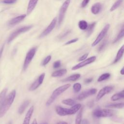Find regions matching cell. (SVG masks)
<instances>
[{
  "instance_id": "cell-1",
  "label": "cell",
  "mask_w": 124,
  "mask_h": 124,
  "mask_svg": "<svg viewBox=\"0 0 124 124\" xmlns=\"http://www.w3.org/2000/svg\"><path fill=\"white\" fill-rule=\"evenodd\" d=\"M16 95V91L14 90L6 97H5L0 108V118L3 117L9 109L14 101Z\"/></svg>"
},
{
  "instance_id": "cell-2",
  "label": "cell",
  "mask_w": 124,
  "mask_h": 124,
  "mask_svg": "<svg viewBox=\"0 0 124 124\" xmlns=\"http://www.w3.org/2000/svg\"><path fill=\"white\" fill-rule=\"evenodd\" d=\"M81 108L80 104H76L73 105L70 108H62L61 106H57L55 108L56 113L60 116H66L68 115H73L77 113Z\"/></svg>"
},
{
  "instance_id": "cell-3",
  "label": "cell",
  "mask_w": 124,
  "mask_h": 124,
  "mask_svg": "<svg viewBox=\"0 0 124 124\" xmlns=\"http://www.w3.org/2000/svg\"><path fill=\"white\" fill-rule=\"evenodd\" d=\"M70 86L71 85L70 84H66L60 87H59L58 88L56 89L53 91L51 95L47 101L46 103V106H50L52 103H53V102L60 94H61L62 93H63L65 91H66L67 89H68L70 87Z\"/></svg>"
},
{
  "instance_id": "cell-4",
  "label": "cell",
  "mask_w": 124,
  "mask_h": 124,
  "mask_svg": "<svg viewBox=\"0 0 124 124\" xmlns=\"http://www.w3.org/2000/svg\"><path fill=\"white\" fill-rule=\"evenodd\" d=\"M114 111L109 109L97 108L93 110V115L97 118L109 117L114 114Z\"/></svg>"
},
{
  "instance_id": "cell-5",
  "label": "cell",
  "mask_w": 124,
  "mask_h": 124,
  "mask_svg": "<svg viewBox=\"0 0 124 124\" xmlns=\"http://www.w3.org/2000/svg\"><path fill=\"white\" fill-rule=\"evenodd\" d=\"M32 27V25H29V26H23L17 29L14 31H13L9 36L8 39V43H9L11 42L15 38L18 36L19 34L28 31Z\"/></svg>"
},
{
  "instance_id": "cell-6",
  "label": "cell",
  "mask_w": 124,
  "mask_h": 124,
  "mask_svg": "<svg viewBox=\"0 0 124 124\" xmlns=\"http://www.w3.org/2000/svg\"><path fill=\"white\" fill-rule=\"evenodd\" d=\"M70 0H66L64 2V3L62 4V5L60 8L59 16H58V27H59L61 25V24L62 23L66 11L68 9V7L70 4Z\"/></svg>"
},
{
  "instance_id": "cell-7",
  "label": "cell",
  "mask_w": 124,
  "mask_h": 124,
  "mask_svg": "<svg viewBox=\"0 0 124 124\" xmlns=\"http://www.w3.org/2000/svg\"><path fill=\"white\" fill-rule=\"evenodd\" d=\"M37 50V47H33L31 48L27 53L24 64H23V70L24 71H25L27 68H28L29 65L30 64V62H31V60L33 58L36 51Z\"/></svg>"
},
{
  "instance_id": "cell-8",
  "label": "cell",
  "mask_w": 124,
  "mask_h": 124,
  "mask_svg": "<svg viewBox=\"0 0 124 124\" xmlns=\"http://www.w3.org/2000/svg\"><path fill=\"white\" fill-rule=\"evenodd\" d=\"M109 27H110V25L108 24H107L105 26V27L103 29V30L100 31V32L99 33V34H98V35L97 36L96 38L95 39V40L92 43V46H95L99 43H100L101 42V41L104 38V37H105V36L107 34L108 30H109Z\"/></svg>"
},
{
  "instance_id": "cell-9",
  "label": "cell",
  "mask_w": 124,
  "mask_h": 124,
  "mask_svg": "<svg viewBox=\"0 0 124 124\" xmlns=\"http://www.w3.org/2000/svg\"><path fill=\"white\" fill-rule=\"evenodd\" d=\"M96 56H92L88 59H85V60L82 61L81 62H79V63L77 64V65H75L74 66H73L72 68V70H77L78 69H79L80 68H82L88 64H89L93 62H94L95 60H96Z\"/></svg>"
},
{
  "instance_id": "cell-10",
  "label": "cell",
  "mask_w": 124,
  "mask_h": 124,
  "mask_svg": "<svg viewBox=\"0 0 124 124\" xmlns=\"http://www.w3.org/2000/svg\"><path fill=\"white\" fill-rule=\"evenodd\" d=\"M57 22V18L55 17L51 22L50 24L46 27V28L42 32L40 35L39 38H43L48 35L55 28Z\"/></svg>"
},
{
  "instance_id": "cell-11",
  "label": "cell",
  "mask_w": 124,
  "mask_h": 124,
  "mask_svg": "<svg viewBox=\"0 0 124 124\" xmlns=\"http://www.w3.org/2000/svg\"><path fill=\"white\" fill-rule=\"evenodd\" d=\"M96 92H97V90L95 88H92L90 89H88L80 93L77 97V99L78 100H82L86 98L89 96L95 94Z\"/></svg>"
},
{
  "instance_id": "cell-12",
  "label": "cell",
  "mask_w": 124,
  "mask_h": 124,
  "mask_svg": "<svg viewBox=\"0 0 124 124\" xmlns=\"http://www.w3.org/2000/svg\"><path fill=\"white\" fill-rule=\"evenodd\" d=\"M113 89V87L111 86H107L102 88L98 93L96 96V101L100 100L104 95L109 93Z\"/></svg>"
},
{
  "instance_id": "cell-13",
  "label": "cell",
  "mask_w": 124,
  "mask_h": 124,
  "mask_svg": "<svg viewBox=\"0 0 124 124\" xmlns=\"http://www.w3.org/2000/svg\"><path fill=\"white\" fill-rule=\"evenodd\" d=\"M45 76V73H42L37 79H36L34 82L31 85L29 88V90L30 91H32L36 90L43 82L44 78Z\"/></svg>"
},
{
  "instance_id": "cell-14",
  "label": "cell",
  "mask_w": 124,
  "mask_h": 124,
  "mask_svg": "<svg viewBox=\"0 0 124 124\" xmlns=\"http://www.w3.org/2000/svg\"><path fill=\"white\" fill-rule=\"evenodd\" d=\"M26 16V15L25 14L20 15L16 17H15L12 19H11L8 23V25L10 27H13L23 20Z\"/></svg>"
},
{
  "instance_id": "cell-15",
  "label": "cell",
  "mask_w": 124,
  "mask_h": 124,
  "mask_svg": "<svg viewBox=\"0 0 124 124\" xmlns=\"http://www.w3.org/2000/svg\"><path fill=\"white\" fill-rule=\"evenodd\" d=\"M33 110H34V107H33V106H31L29 108V109L28 110V111L25 116L23 124H30L31 118V117Z\"/></svg>"
},
{
  "instance_id": "cell-16",
  "label": "cell",
  "mask_w": 124,
  "mask_h": 124,
  "mask_svg": "<svg viewBox=\"0 0 124 124\" xmlns=\"http://www.w3.org/2000/svg\"><path fill=\"white\" fill-rule=\"evenodd\" d=\"M38 0H30L27 10V13L28 15H29L33 10L38 2Z\"/></svg>"
},
{
  "instance_id": "cell-17",
  "label": "cell",
  "mask_w": 124,
  "mask_h": 124,
  "mask_svg": "<svg viewBox=\"0 0 124 124\" xmlns=\"http://www.w3.org/2000/svg\"><path fill=\"white\" fill-rule=\"evenodd\" d=\"M124 54V45H123L120 47V48L119 49V50L116 54V56L115 57V58L114 60L113 61V62H112V63H113V64L116 63L119 61H120V59L123 57Z\"/></svg>"
},
{
  "instance_id": "cell-18",
  "label": "cell",
  "mask_w": 124,
  "mask_h": 124,
  "mask_svg": "<svg viewBox=\"0 0 124 124\" xmlns=\"http://www.w3.org/2000/svg\"><path fill=\"white\" fill-rule=\"evenodd\" d=\"M102 8L101 4L99 2L96 3L94 4L92 8H91V11L92 13L94 15H97L100 13Z\"/></svg>"
},
{
  "instance_id": "cell-19",
  "label": "cell",
  "mask_w": 124,
  "mask_h": 124,
  "mask_svg": "<svg viewBox=\"0 0 124 124\" xmlns=\"http://www.w3.org/2000/svg\"><path fill=\"white\" fill-rule=\"evenodd\" d=\"M80 77V74H75L70 76L67 78L62 80V82H67V81H74L78 80Z\"/></svg>"
},
{
  "instance_id": "cell-20",
  "label": "cell",
  "mask_w": 124,
  "mask_h": 124,
  "mask_svg": "<svg viewBox=\"0 0 124 124\" xmlns=\"http://www.w3.org/2000/svg\"><path fill=\"white\" fill-rule=\"evenodd\" d=\"M123 98H124V90L121 91L120 92L114 94L111 97L110 99H111V100L113 101H115Z\"/></svg>"
},
{
  "instance_id": "cell-21",
  "label": "cell",
  "mask_w": 124,
  "mask_h": 124,
  "mask_svg": "<svg viewBox=\"0 0 124 124\" xmlns=\"http://www.w3.org/2000/svg\"><path fill=\"white\" fill-rule=\"evenodd\" d=\"M30 101L29 100H26L21 105V106L19 107V109H18V113L20 114H22L24 111L25 110V109H26V108H27V107L29 106V105L30 104Z\"/></svg>"
},
{
  "instance_id": "cell-22",
  "label": "cell",
  "mask_w": 124,
  "mask_h": 124,
  "mask_svg": "<svg viewBox=\"0 0 124 124\" xmlns=\"http://www.w3.org/2000/svg\"><path fill=\"white\" fill-rule=\"evenodd\" d=\"M67 72V70L65 69H62L54 72L51 76L53 77H60L65 75Z\"/></svg>"
},
{
  "instance_id": "cell-23",
  "label": "cell",
  "mask_w": 124,
  "mask_h": 124,
  "mask_svg": "<svg viewBox=\"0 0 124 124\" xmlns=\"http://www.w3.org/2000/svg\"><path fill=\"white\" fill-rule=\"evenodd\" d=\"M82 112H83V108H81L79 110L76 116V118L75 120V124H81Z\"/></svg>"
},
{
  "instance_id": "cell-24",
  "label": "cell",
  "mask_w": 124,
  "mask_h": 124,
  "mask_svg": "<svg viewBox=\"0 0 124 124\" xmlns=\"http://www.w3.org/2000/svg\"><path fill=\"white\" fill-rule=\"evenodd\" d=\"M95 25H96V22H94L90 24L88 26V28L86 29L87 30L86 31H87V37H89L92 33Z\"/></svg>"
},
{
  "instance_id": "cell-25",
  "label": "cell",
  "mask_w": 124,
  "mask_h": 124,
  "mask_svg": "<svg viewBox=\"0 0 124 124\" xmlns=\"http://www.w3.org/2000/svg\"><path fill=\"white\" fill-rule=\"evenodd\" d=\"M106 107H108V108H123L124 107V103H119L108 104V105H106Z\"/></svg>"
},
{
  "instance_id": "cell-26",
  "label": "cell",
  "mask_w": 124,
  "mask_h": 124,
  "mask_svg": "<svg viewBox=\"0 0 124 124\" xmlns=\"http://www.w3.org/2000/svg\"><path fill=\"white\" fill-rule=\"evenodd\" d=\"M78 27L80 29L82 30H85L87 29L88 25L87 22L85 21V20H80L78 24Z\"/></svg>"
},
{
  "instance_id": "cell-27",
  "label": "cell",
  "mask_w": 124,
  "mask_h": 124,
  "mask_svg": "<svg viewBox=\"0 0 124 124\" xmlns=\"http://www.w3.org/2000/svg\"><path fill=\"white\" fill-rule=\"evenodd\" d=\"M7 89H4L0 93V108L6 97Z\"/></svg>"
},
{
  "instance_id": "cell-28",
  "label": "cell",
  "mask_w": 124,
  "mask_h": 124,
  "mask_svg": "<svg viewBox=\"0 0 124 124\" xmlns=\"http://www.w3.org/2000/svg\"><path fill=\"white\" fill-rule=\"evenodd\" d=\"M62 103L65 105L70 106H73L76 103V101L75 100L71 99V98H68L66 99L63 100L62 101Z\"/></svg>"
},
{
  "instance_id": "cell-29",
  "label": "cell",
  "mask_w": 124,
  "mask_h": 124,
  "mask_svg": "<svg viewBox=\"0 0 124 124\" xmlns=\"http://www.w3.org/2000/svg\"><path fill=\"white\" fill-rule=\"evenodd\" d=\"M110 77V74L108 73H104L102 75H101L97 79V81L98 82H101L104 80H105L107 79H108L109 77Z\"/></svg>"
},
{
  "instance_id": "cell-30",
  "label": "cell",
  "mask_w": 124,
  "mask_h": 124,
  "mask_svg": "<svg viewBox=\"0 0 124 124\" xmlns=\"http://www.w3.org/2000/svg\"><path fill=\"white\" fill-rule=\"evenodd\" d=\"M123 0H117L111 6V7L110 9V11L111 12H112L114 11L115 9H116L122 3Z\"/></svg>"
},
{
  "instance_id": "cell-31",
  "label": "cell",
  "mask_w": 124,
  "mask_h": 124,
  "mask_svg": "<svg viewBox=\"0 0 124 124\" xmlns=\"http://www.w3.org/2000/svg\"><path fill=\"white\" fill-rule=\"evenodd\" d=\"M124 36V28H123L119 33L116 38L115 39V40L113 41V43H115L117 42H118L119 40H120L121 38H122Z\"/></svg>"
},
{
  "instance_id": "cell-32",
  "label": "cell",
  "mask_w": 124,
  "mask_h": 124,
  "mask_svg": "<svg viewBox=\"0 0 124 124\" xmlns=\"http://www.w3.org/2000/svg\"><path fill=\"white\" fill-rule=\"evenodd\" d=\"M73 88L75 93H78L81 89V85L79 83H76L73 85Z\"/></svg>"
},
{
  "instance_id": "cell-33",
  "label": "cell",
  "mask_w": 124,
  "mask_h": 124,
  "mask_svg": "<svg viewBox=\"0 0 124 124\" xmlns=\"http://www.w3.org/2000/svg\"><path fill=\"white\" fill-rule=\"evenodd\" d=\"M51 59V56L50 55H48L47 56L42 62V65L43 66H45L50 61Z\"/></svg>"
},
{
  "instance_id": "cell-34",
  "label": "cell",
  "mask_w": 124,
  "mask_h": 124,
  "mask_svg": "<svg viewBox=\"0 0 124 124\" xmlns=\"http://www.w3.org/2000/svg\"><path fill=\"white\" fill-rule=\"evenodd\" d=\"M107 40H104V41L101 43V44L100 45V46H99L98 49V51H101L102 50H103V49L104 48V47H105L106 45H107Z\"/></svg>"
},
{
  "instance_id": "cell-35",
  "label": "cell",
  "mask_w": 124,
  "mask_h": 124,
  "mask_svg": "<svg viewBox=\"0 0 124 124\" xmlns=\"http://www.w3.org/2000/svg\"><path fill=\"white\" fill-rule=\"evenodd\" d=\"M61 65V62L60 60H58L56 62H55L54 63H53V67L54 68H58L59 67H60Z\"/></svg>"
},
{
  "instance_id": "cell-36",
  "label": "cell",
  "mask_w": 124,
  "mask_h": 124,
  "mask_svg": "<svg viewBox=\"0 0 124 124\" xmlns=\"http://www.w3.org/2000/svg\"><path fill=\"white\" fill-rule=\"evenodd\" d=\"M17 0H3L2 2L5 4H13L15 3Z\"/></svg>"
},
{
  "instance_id": "cell-37",
  "label": "cell",
  "mask_w": 124,
  "mask_h": 124,
  "mask_svg": "<svg viewBox=\"0 0 124 124\" xmlns=\"http://www.w3.org/2000/svg\"><path fill=\"white\" fill-rule=\"evenodd\" d=\"M88 53H85L84 54H83L82 56H81L79 59H78V61H83L84 60H85V59H86L87 57H88Z\"/></svg>"
},
{
  "instance_id": "cell-38",
  "label": "cell",
  "mask_w": 124,
  "mask_h": 124,
  "mask_svg": "<svg viewBox=\"0 0 124 124\" xmlns=\"http://www.w3.org/2000/svg\"><path fill=\"white\" fill-rule=\"evenodd\" d=\"M78 38H75V39H72L68 42H67L64 45H69V44H72V43H75L77 41H78Z\"/></svg>"
},
{
  "instance_id": "cell-39",
  "label": "cell",
  "mask_w": 124,
  "mask_h": 124,
  "mask_svg": "<svg viewBox=\"0 0 124 124\" xmlns=\"http://www.w3.org/2000/svg\"><path fill=\"white\" fill-rule=\"evenodd\" d=\"M90 0H83L81 3V7L82 8L85 7L89 3Z\"/></svg>"
},
{
  "instance_id": "cell-40",
  "label": "cell",
  "mask_w": 124,
  "mask_h": 124,
  "mask_svg": "<svg viewBox=\"0 0 124 124\" xmlns=\"http://www.w3.org/2000/svg\"><path fill=\"white\" fill-rule=\"evenodd\" d=\"M93 80V78H87L84 80V82L85 83H91Z\"/></svg>"
},
{
  "instance_id": "cell-41",
  "label": "cell",
  "mask_w": 124,
  "mask_h": 124,
  "mask_svg": "<svg viewBox=\"0 0 124 124\" xmlns=\"http://www.w3.org/2000/svg\"><path fill=\"white\" fill-rule=\"evenodd\" d=\"M81 124H89V122L88 121V120L84 119L82 120Z\"/></svg>"
},
{
  "instance_id": "cell-42",
  "label": "cell",
  "mask_w": 124,
  "mask_h": 124,
  "mask_svg": "<svg viewBox=\"0 0 124 124\" xmlns=\"http://www.w3.org/2000/svg\"><path fill=\"white\" fill-rule=\"evenodd\" d=\"M69 32H70V31H66V32L64 33V34H63V35H62V36H61V38H62L64 37V36H66L67 35H68Z\"/></svg>"
},
{
  "instance_id": "cell-43",
  "label": "cell",
  "mask_w": 124,
  "mask_h": 124,
  "mask_svg": "<svg viewBox=\"0 0 124 124\" xmlns=\"http://www.w3.org/2000/svg\"><path fill=\"white\" fill-rule=\"evenodd\" d=\"M3 48H4V45L2 46V47L1 48V49L0 50V58H1L2 53V52H3Z\"/></svg>"
},
{
  "instance_id": "cell-44",
  "label": "cell",
  "mask_w": 124,
  "mask_h": 124,
  "mask_svg": "<svg viewBox=\"0 0 124 124\" xmlns=\"http://www.w3.org/2000/svg\"><path fill=\"white\" fill-rule=\"evenodd\" d=\"M120 74L122 75H124V66L122 68L120 71Z\"/></svg>"
},
{
  "instance_id": "cell-45",
  "label": "cell",
  "mask_w": 124,
  "mask_h": 124,
  "mask_svg": "<svg viewBox=\"0 0 124 124\" xmlns=\"http://www.w3.org/2000/svg\"><path fill=\"white\" fill-rule=\"evenodd\" d=\"M57 124H68L65 122H59L57 123Z\"/></svg>"
},
{
  "instance_id": "cell-46",
  "label": "cell",
  "mask_w": 124,
  "mask_h": 124,
  "mask_svg": "<svg viewBox=\"0 0 124 124\" xmlns=\"http://www.w3.org/2000/svg\"><path fill=\"white\" fill-rule=\"evenodd\" d=\"M31 124H37V121H36V120L35 119H34V120L33 121V122H32V123H31Z\"/></svg>"
},
{
  "instance_id": "cell-47",
  "label": "cell",
  "mask_w": 124,
  "mask_h": 124,
  "mask_svg": "<svg viewBox=\"0 0 124 124\" xmlns=\"http://www.w3.org/2000/svg\"><path fill=\"white\" fill-rule=\"evenodd\" d=\"M8 124H11V122H9V123H8Z\"/></svg>"
}]
</instances>
